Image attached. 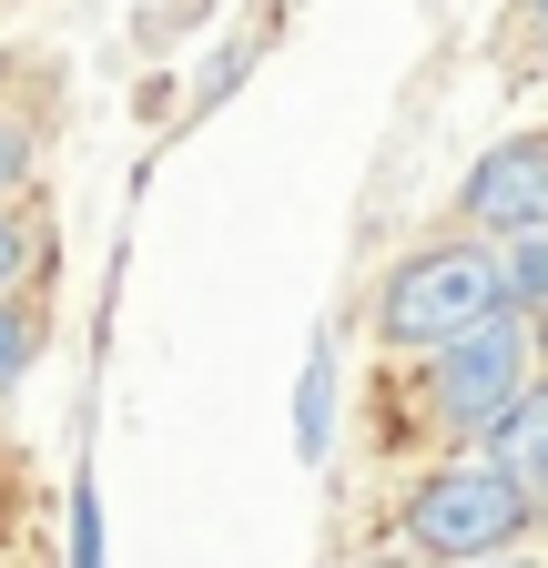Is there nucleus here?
Instances as JSON below:
<instances>
[{
	"label": "nucleus",
	"instance_id": "obj_1",
	"mask_svg": "<svg viewBox=\"0 0 548 568\" xmlns=\"http://www.w3.org/2000/svg\"><path fill=\"white\" fill-rule=\"evenodd\" d=\"M538 366H548V335L518 305H498L488 325H467V335H447L427 355H386L376 366V447L386 457H406V447L417 457H457V447L488 437V416Z\"/></svg>",
	"mask_w": 548,
	"mask_h": 568
},
{
	"label": "nucleus",
	"instance_id": "obj_2",
	"mask_svg": "<svg viewBox=\"0 0 548 568\" xmlns=\"http://www.w3.org/2000/svg\"><path fill=\"white\" fill-rule=\"evenodd\" d=\"M528 538H538V487L518 467H498V457L457 447V457H427L396 487L376 558H396V568H477V558L528 548Z\"/></svg>",
	"mask_w": 548,
	"mask_h": 568
},
{
	"label": "nucleus",
	"instance_id": "obj_3",
	"mask_svg": "<svg viewBox=\"0 0 548 568\" xmlns=\"http://www.w3.org/2000/svg\"><path fill=\"white\" fill-rule=\"evenodd\" d=\"M498 305H508V244L447 224V234L406 244V254L376 274L366 335H376L386 355H427V345H447V335H467V325H488Z\"/></svg>",
	"mask_w": 548,
	"mask_h": 568
},
{
	"label": "nucleus",
	"instance_id": "obj_4",
	"mask_svg": "<svg viewBox=\"0 0 548 568\" xmlns=\"http://www.w3.org/2000/svg\"><path fill=\"white\" fill-rule=\"evenodd\" d=\"M447 224H467V234H498V244L548 234V122L498 132L488 153L467 163V183L447 193Z\"/></svg>",
	"mask_w": 548,
	"mask_h": 568
},
{
	"label": "nucleus",
	"instance_id": "obj_5",
	"mask_svg": "<svg viewBox=\"0 0 548 568\" xmlns=\"http://www.w3.org/2000/svg\"><path fill=\"white\" fill-rule=\"evenodd\" d=\"M477 457H498V467H518L528 487H538V467H548V366L488 416V437H477Z\"/></svg>",
	"mask_w": 548,
	"mask_h": 568
},
{
	"label": "nucleus",
	"instance_id": "obj_6",
	"mask_svg": "<svg viewBox=\"0 0 548 568\" xmlns=\"http://www.w3.org/2000/svg\"><path fill=\"white\" fill-rule=\"evenodd\" d=\"M498 71H508V82H538V71H548V0H508V21H498Z\"/></svg>",
	"mask_w": 548,
	"mask_h": 568
},
{
	"label": "nucleus",
	"instance_id": "obj_7",
	"mask_svg": "<svg viewBox=\"0 0 548 568\" xmlns=\"http://www.w3.org/2000/svg\"><path fill=\"white\" fill-rule=\"evenodd\" d=\"M31 355H41V305H11V295H0V386H11Z\"/></svg>",
	"mask_w": 548,
	"mask_h": 568
},
{
	"label": "nucleus",
	"instance_id": "obj_8",
	"mask_svg": "<svg viewBox=\"0 0 548 568\" xmlns=\"http://www.w3.org/2000/svg\"><path fill=\"white\" fill-rule=\"evenodd\" d=\"M41 264V224H31V213H11V203H0V295H11V284Z\"/></svg>",
	"mask_w": 548,
	"mask_h": 568
},
{
	"label": "nucleus",
	"instance_id": "obj_9",
	"mask_svg": "<svg viewBox=\"0 0 548 568\" xmlns=\"http://www.w3.org/2000/svg\"><path fill=\"white\" fill-rule=\"evenodd\" d=\"M31 153H41V122H11V112H0V193L31 183Z\"/></svg>",
	"mask_w": 548,
	"mask_h": 568
},
{
	"label": "nucleus",
	"instance_id": "obj_10",
	"mask_svg": "<svg viewBox=\"0 0 548 568\" xmlns=\"http://www.w3.org/2000/svg\"><path fill=\"white\" fill-rule=\"evenodd\" d=\"M477 568H548V558H528V548H498V558H477Z\"/></svg>",
	"mask_w": 548,
	"mask_h": 568
},
{
	"label": "nucleus",
	"instance_id": "obj_11",
	"mask_svg": "<svg viewBox=\"0 0 548 568\" xmlns=\"http://www.w3.org/2000/svg\"><path fill=\"white\" fill-rule=\"evenodd\" d=\"M538 528H548V467H538Z\"/></svg>",
	"mask_w": 548,
	"mask_h": 568
}]
</instances>
